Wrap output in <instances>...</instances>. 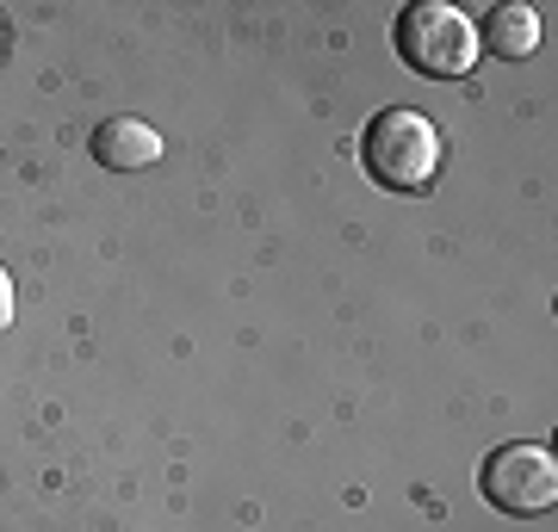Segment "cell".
<instances>
[{
    "instance_id": "1",
    "label": "cell",
    "mask_w": 558,
    "mask_h": 532,
    "mask_svg": "<svg viewBox=\"0 0 558 532\" xmlns=\"http://www.w3.org/2000/svg\"><path fill=\"white\" fill-rule=\"evenodd\" d=\"M360 161L385 193H428L440 174V131L410 106H385L360 137Z\"/></svg>"
},
{
    "instance_id": "2",
    "label": "cell",
    "mask_w": 558,
    "mask_h": 532,
    "mask_svg": "<svg viewBox=\"0 0 558 532\" xmlns=\"http://www.w3.org/2000/svg\"><path fill=\"white\" fill-rule=\"evenodd\" d=\"M391 38H398V57L428 81H453L478 62V32H472V20H465L459 7H447V0H416V7H403L398 25H391Z\"/></svg>"
},
{
    "instance_id": "3",
    "label": "cell",
    "mask_w": 558,
    "mask_h": 532,
    "mask_svg": "<svg viewBox=\"0 0 558 532\" xmlns=\"http://www.w3.org/2000/svg\"><path fill=\"white\" fill-rule=\"evenodd\" d=\"M478 490L502 514H546L558 502V458L546 446H527V440L521 446H497L484 458Z\"/></svg>"
},
{
    "instance_id": "4",
    "label": "cell",
    "mask_w": 558,
    "mask_h": 532,
    "mask_svg": "<svg viewBox=\"0 0 558 532\" xmlns=\"http://www.w3.org/2000/svg\"><path fill=\"white\" fill-rule=\"evenodd\" d=\"M94 161H100V168H112V174H137V168L161 161L156 124H143V119H106L100 131H94Z\"/></svg>"
},
{
    "instance_id": "5",
    "label": "cell",
    "mask_w": 558,
    "mask_h": 532,
    "mask_svg": "<svg viewBox=\"0 0 558 532\" xmlns=\"http://www.w3.org/2000/svg\"><path fill=\"white\" fill-rule=\"evenodd\" d=\"M478 50H497V57H509V62L534 57V50H539V13H534V7H521V0L497 7V13L484 20Z\"/></svg>"
},
{
    "instance_id": "6",
    "label": "cell",
    "mask_w": 558,
    "mask_h": 532,
    "mask_svg": "<svg viewBox=\"0 0 558 532\" xmlns=\"http://www.w3.org/2000/svg\"><path fill=\"white\" fill-rule=\"evenodd\" d=\"M13 322V279H7V267H0V329Z\"/></svg>"
},
{
    "instance_id": "7",
    "label": "cell",
    "mask_w": 558,
    "mask_h": 532,
    "mask_svg": "<svg viewBox=\"0 0 558 532\" xmlns=\"http://www.w3.org/2000/svg\"><path fill=\"white\" fill-rule=\"evenodd\" d=\"M0 50H7V25H0Z\"/></svg>"
}]
</instances>
